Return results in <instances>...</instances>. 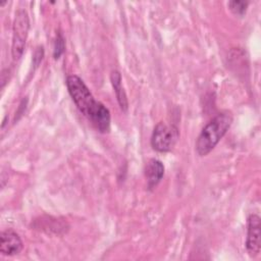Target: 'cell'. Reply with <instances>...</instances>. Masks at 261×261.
I'll return each mask as SVG.
<instances>
[{
	"instance_id": "obj_10",
	"label": "cell",
	"mask_w": 261,
	"mask_h": 261,
	"mask_svg": "<svg viewBox=\"0 0 261 261\" xmlns=\"http://www.w3.org/2000/svg\"><path fill=\"white\" fill-rule=\"evenodd\" d=\"M64 49H65V41H64L63 35L61 32H58L54 42V50H53L54 58L58 59L63 54Z\"/></svg>"
},
{
	"instance_id": "obj_9",
	"label": "cell",
	"mask_w": 261,
	"mask_h": 261,
	"mask_svg": "<svg viewBox=\"0 0 261 261\" xmlns=\"http://www.w3.org/2000/svg\"><path fill=\"white\" fill-rule=\"evenodd\" d=\"M248 2L247 1H242V0H233V1H229L227 3L230 11L236 14V15H244L246 13L247 7H248Z\"/></svg>"
},
{
	"instance_id": "obj_1",
	"label": "cell",
	"mask_w": 261,
	"mask_h": 261,
	"mask_svg": "<svg viewBox=\"0 0 261 261\" xmlns=\"http://www.w3.org/2000/svg\"><path fill=\"white\" fill-rule=\"evenodd\" d=\"M66 87L79 110L99 132L107 133L110 128V112L102 103L95 100L84 81L75 74L68 75Z\"/></svg>"
},
{
	"instance_id": "obj_3",
	"label": "cell",
	"mask_w": 261,
	"mask_h": 261,
	"mask_svg": "<svg viewBox=\"0 0 261 261\" xmlns=\"http://www.w3.org/2000/svg\"><path fill=\"white\" fill-rule=\"evenodd\" d=\"M179 138L177 126L172 123L160 121L155 127L151 136V146L154 150L164 153L170 151Z\"/></svg>"
},
{
	"instance_id": "obj_8",
	"label": "cell",
	"mask_w": 261,
	"mask_h": 261,
	"mask_svg": "<svg viewBox=\"0 0 261 261\" xmlns=\"http://www.w3.org/2000/svg\"><path fill=\"white\" fill-rule=\"evenodd\" d=\"M110 81L112 84V87L114 89L118 104L120 106V108L123 111L127 110L128 107V103H127V98H126V94L123 90V87L121 85V74L118 70H112L110 73Z\"/></svg>"
},
{
	"instance_id": "obj_5",
	"label": "cell",
	"mask_w": 261,
	"mask_h": 261,
	"mask_svg": "<svg viewBox=\"0 0 261 261\" xmlns=\"http://www.w3.org/2000/svg\"><path fill=\"white\" fill-rule=\"evenodd\" d=\"M246 248L251 257H256L260 253L261 220L257 214H251L248 218Z\"/></svg>"
},
{
	"instance_id": "obj_7",
	"label": "cell",
	"mask_w": 261,
	"mask_h": 261,
	"mask_svg": "<svg viewBox=\"0 0 261 261\" xmlns=\"http://www.w3.org/2000/svg\"><path fill=\"white\" fill-rule=\"evenodd\" d=\"M147 186L151 190L155 188L164 175V165L158 159H150L145 167Z\"/></svg>"
},
{
	"instance_id": "obj_4",
	"label": "cell",
	"mask_w": 261,
	"mask_h": 261,
	"mask_svg": "<svg viewBox=\"0 0 261 261\" xmlns=\"http://www.w3.org/2000/svg\"><path fill=\"white\" fill-rule=\"evenodd\" d=\"M30 29V20L28 12L24 9H18L15 12V17L12 27V46L11 54L13 60H18L24 50V45Z\"/></svg>"
},
{
	"instance_id": "obj_11",
	"label": "cell",
	"mask_w": 261,
	"mask_h": 261,
	"mask_svg": "<svg viewBox=\"0 0 261 261\" xmlns=\"http://www.w3.org/2000/svg\"><path fill=\"white\" fill-rule=\"evenodd\" d=\"M44 56V50L43 47H38L37 50L35 51V54L33 56V61H34V65L37 67L39 65V63L42 61Z\"/></svg>"
},
{
	"instance_id": "obj_6",
	"label": "cell",
	"mask_w": 261,
	"mask_h": 261,
	"mask_svg": "<svg viewBox=\"0 0 261 261\" xmlns=\"http://www.w3.org/2000/svg\"><path fill=\"white\" fill-rule=\"evenodd\" d=\"M23 248L19 236L12 229H6L1 232L0 252L5 256L17 255Z\"/></svg>"
},
{
	"instance_id": "obj_2",
	"label": "cell",
	"mask_w": 261,
	"mask_h": 261,
	"mask_svg": "<svg viewBox=\"0 0 261 261\" xmlns=\"http://www.w3.org/2000/svg\"><path fill=\"white\" fill-rule=\"evenodd\" d=\"M232 123V115L224 110L217 113L201 130L196 141V152L200 156L209 154Z\"/></svg>"
}]
</instances>
